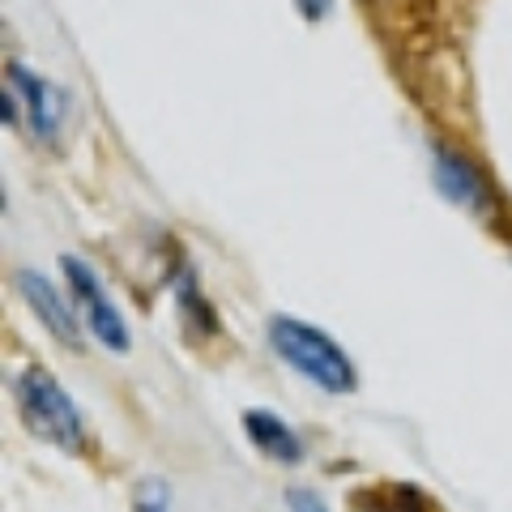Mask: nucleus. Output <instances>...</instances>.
Instances as JSON below:
<instances>
[{
    "mask_svg": "<svg viewBox=\"0 0 512 512\" xmlns=\"http://www.w3.org/2000/svg\"><path fill=\"white\" fill-rule=\"evenodd\" d=\"M244 431H248V440L261 448L269 461H282V466H295V461H303V440L278 419L274 410H248L244 414Z\"/></svg>",
    "mask_w": 512,
    "mask_h": 512,
    "instance_id": "0eeeda50",
    "label": "nucleus"
},
{
    "mask_svg": "<svg viewBox=\"0 0 512 512\" xmlns=\"http://www.w3.org/2000/svg\"><path fill=\"white\" fill-rule=\"evenodd\" d=\"M5 124H9V128L18 124V111H13V86L5 90Z\"/></svg>",
    "mask_w": 512,
    "mask_h": 512,
    "instance_id": "f8f14e48",
    "label": "nucleus"
},
{
    "mask_svg": "<svg viewBox=\"0 0 512 512\" xmlns=\"http://www.w3.org/2000/svg\"><path fill=\"white\" fill-rule=\"evenodd\" d=\"M9 82L26 94V103H30V128H35V137L52 141L60 133V124H64V94L52 82L35 77L26 64H9Z\"/></svg>",
    "mask_w": 512,
    "mask_h": 512,
    "instance_id": "423d86ee",
    "label": "nucleus"
},
{
    "mask_svg": "<svg viewBox=\"0 0 512 512\" xmlns=\"http://www.w3.org/2000/svg\"><path fill=\"white\" fill-rule=\"evenodd\" d=\"M133 512H171V495L163 478H141L133 491Z\"/></svg>",
    "mask_w": 512,
    "mask_h": 512,
    "instance_id": "6e6552de",
    "label": "nucleus"
},
{
    "mask_svg": "<svg viewBox=\"0 0 512 512\" xmlns=\"http://www.w3.org/2000/svg\"><path fill=\"white\" fill-rule=\"evenodd\" d=\"M180 303H184V312H188V316H197V320H201V329H205V333H214V312H210V303H201L197 286H192V274H180Z\"/></svg>",
    "mask_w": 512,
    "mask_h": 512,
    "instance_id": "1a4fd4ad",
    "label": "nucleus"
},
{
    "mask_svg": "<svg viewBox=\"0 0 512 512\" xmlns=\"http://www.w3.org/2000/svg\"><path fill=\"white\" fill-rule=\"evenodd\" d=\"M13 393H18L22 423L35 431L39 440H52L56 448H64V453H82L86 419H82V410L73 406V397L64 393V384L47 372V367H39V363L22 367V376L13 380Z\"/></svg>",
    "mask_w": 512,
    "mask_h": 512,
    "instance_id": "f03ea898",
    "label": "nucleus"
},
{
    "mask_svg": "<svg viewBox=\"0 0 512 512\" xmlns=\"http://www.w3.org/2000/svg\"><path fill=\"white\" fill-rule=\"evenodd\" d=\"M60 269H64V278H69L77 303L86 308V329L111 350V355H124V350L133 346V338H128V325H124L120 308H116V303H111V295L103 291L99 274H94V269L82 261V256H64Z\"/></svg>",
    "mask_w": 512,
    "mask_h": 512,
    "instance_id": "7ed1b4c3",
    "label": "nucleus"
},
{
    "mask_svg": "<svg viewBox=\"0 0 512 512\" xmlns=\"http://www.w3.org/2000/svg\"><path fill=\"white\" fill-rule=\"evenodd\" d=\"M286 508H291V512H329L325 504H320V500H316V495H312V491H303V487H295V491H286Z\"/></svg>",
    "mask_w": 512,
    "mask_h": 512,
    "instance_id": "9d476101",
    "label": "nucleus"
},
{
    "mask_svg": "<svg viewBox=\"0 0 512 512\" xmlns=\"http://www.w3.org/2000/svg\"><path fill=\"white\" fill-rule=\"evenodd\" d=\"M299 5H303V18L320 22V18H325V9H329V0H299Z\"/></svg>",
    "mask_w": 512,
    "mask_h": 512,
    "instance_id": "9b49d317",
    "label": "nucleus"
},
{
    "mask_svg": "<svg viewBox=\"0 0 512 512\" xmlns=\"http://www.w3.org/2000/svg\"><path fill=\"white\" fill-rule=\"evenodd\" d=\"M431 175H436V188H440L444 201H453V205H461V210H470V214L487 210L491 188L483 180V171H478L466 154L436 146V154H431Z\"/></svg>",
    "mask_w": 512,
    "mask_h": 512,
    "instance_id": "20e7f679",
    "label": "nucleus"
},
{
    "mask_svg": "<svg viewBox=\"0 0 512 512\" xmlns=\"http://www.w3.org/2000/svg\"><path fill=\"white\" fill-rule=\"evenodd\" d=\"M13 286H18V295L30 303V312H35L64 346H82V325H77V312L69 308V299H64L43 274H35V269H18Z\"/></svg>",
    "mask_w": 512,
    "mask_h": 512,
    "instance_id": "39448f33",
    "label": "nucleus"
},
{
    "mask_svg": "<svg viewBox=\"0 0 512 512\" xmlns=\"http://www.w3.org/2000/svg\"><path fill=\"white\" fill-rule=\"evenodd\" d=\"M269 346L278 350V359L286 367H295L303 380H312L320 393H333V397L355 393V384H359L355 363L346 359V350L329 333H320L308 320L274 316L269 320Z\"/></svg>",
    "mask_w": 512,
    "mask_h": 512,
    "instance_id": "f257e3e1",
    "label": "nucleus"
}]
</instances>
